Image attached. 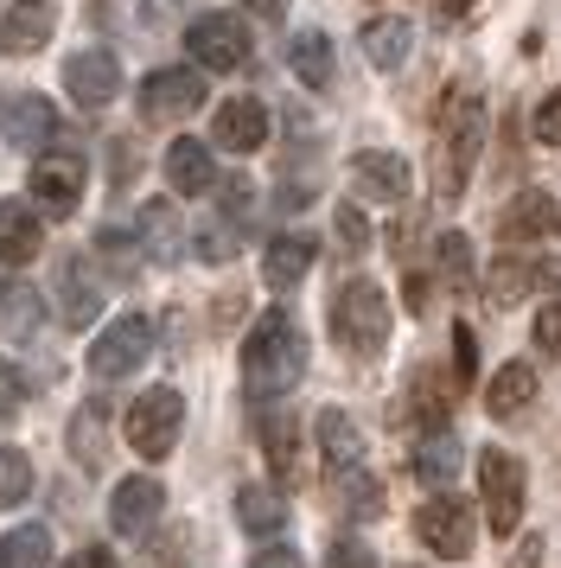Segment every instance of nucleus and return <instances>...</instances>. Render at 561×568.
I'll return each mask as SVG.
<instances>
[{"instance_id":"nucleus-28","label":"nucleus","mask_w":561,"mask_h":568,"mask_svg":"<svg viewBox=\"0 0 561 568\" xmlns=\"http://www.w3.org/2000/svg\"><path fill=\"white\" fill-rule=\"evenodd\" d=\"M71 460L90 466V473L109 460V409H102V403H90V409L71 415Z\"/></svg>"},{"instance_id":"nucleus-53","label":"nucleus","mask_w":561,"mask_h":568,"mask_svg":"<svg viewBox=\"0 0 561 568\" xmlns=\"http://www.w3.org/2000/svg\"><path fill=\"white\" fill-rule=\"evenodd\" d=\"M459 7H466V0H459Z\"/></svg>"},{"instance_id":"nucleus-43","label":"nucleus","mask_w":561,"mask_h":568,"mask_svg":"<svg viewBox=\"0 0 561 568\" xmlns=\"http://www.w3.org/2000/svg\"><path fill=\"white\" fill-rule=\"evenodd\" d=\"M536 352H561V301H542L536 313Z\"/></svg>"},{"instance_id":"nucleus-47","label":"nucleus","mask_w":561,"mask_h":568,"mask_svg":"<svg viewBox=\"0 0 561 568\" xmlns=\"http://www.w3.org/2000/svg\"><path fill=\"white\" fill-rule=\"evenodd\" d=\"M249 568H306V562L294 556V549H280V542H268V549H262V556H255Z\"/></svg>"},{"instance_id":"nucleus-11","label":"nucleus","mask_w":561,"mask_h":568,"mask_svg":"<svg viewBox=\"0 0 561 568\" xmlns=\"http://www.w3.org/2000/svg\"><path fill=\"white\" fill-rule=\"evenodd\" d=\"M549 282H555V262H542L536 250H504L498 268L484 275V294H491V307H517V301L542 294Z\"/></svg>"},{"instance_id":"nucleus-50","label":"nucleus","mask_w":561,"mask_h":568,"mask_svg":"<svg viewBox=\"0 0 561 568\" xmlns=\"http://www.w3.org/2000/svg\"><path fill=\"white\" fill-rule=\"evenodd\" d=\"M173 7H178V0H147V7H141V20L160 27V20H173Z\"/></svg>"},{"instance_id":"nucleus-51","label":"nucleus","mask_w":561,"mask_h":568,"mask_svg":"<svg viewBox=\"0 0 561 568\" xmlns=\"http://www.w3.org/2000/svg\"><path fill=\"white\" fill-rule=\"evenodd\" d=\"M243 7H249L255 20H280L287 13V0H243Z\"/></svg>"},{"instance_id":"nucleus-1","label":"nucleus","mask_w":561,"mask_h":568,"mask_svg":"<svg viewBox=\"0 0 561 568\" xmlns=\"http://www.w3.org/2000/svg\"><path fill=\"white\" fill-rule=\"evenodd\" d=\"M484 148V103L479 90L453 83L440 97V115H434V205H459V192L479 166Z\"/></svg>"},{"instance_id":"nucleus-9","label":"nucleus","mask_w":561,"mask_h":568,"mask_svg":"<svg viewBox=\"0 0 561 568\" xmlns=\"http://www.w3.org/2000/svg\"><path fill=\"white\" fill-rule=\"evenodd\" d=\"M147 352H153V326L141 313H122V320L90 345V371H96V377H128V371L147 364Z\"/></svg>"},{"instance_id":"nucleus-39","label":"nucleus","mask_w":561,"mask_h":568,"mask_svg":"<svg viewBox=\"0 0 561 568\" xmlns=\"http://www.w3.org/2000/svg\"><path fill=\"white\" fill-rule=\"evenodd\" d=\"M198 256H204V262H230V256H236V224H230V217H224V224H204V231H198Z\"/></svg>"},{"instance_id":"nucleus-27","label":"nucleus","mask_w":561,"mask_h":568,"mask_svg":"<svg viewBox=\"0 0 561 568\" xmlns=\"http://www.w3.org/2000/svg\"><path fill=\"white\" fill-rule=\"evenodd\" d=\"M51 134H58V115H51L45 97H13V109H7V141L13 148H45Z\"/></svg>"},{"instance_id":"nucleus-10","label":"nucleus","mask_w":561,"mask_h":568,"mask_svg":"<svg viewBox=\"0 0 561 568\" xmlns=\"http://www.w3.org/2000/svg\"><path fill=\"white\" fill-rule=\"evenodd\" d=\"M134 103H141V122H185L204 103V78L198 71H153Z\"/></svg>"},{"instance_id":"nucleus-6","label":"nucleus","mask_w":561,"mask_h":568,"mask_svg":"<svg viewBox=\"0 0 561 568\" xmlns=\"http://www.w3.org/2000/svg\"><path fill=\"white\" fill-rule=\"evenodd\" d=\"M415 537L428 542L434 556H447V562H466V556H472V542H479L472 505H466V498H453V491L428 498V505L415 511Z\"/></svg>"},{"instance_id":"nucleus-17","label":"nucleus","mask_w":561,"mask_h":568,"mask_svg":"<svg viewBox=\"0 0 561 568\" xmlns=\"http://www.w3.org/2000/svg\"><path fill=\"white\" fill-rule=\"evenodd\" d=\"M211 134H217V148H230V154H255L268 141V109H262V97H230L217 109Z\"/></svg>"},{"instance_id":"nucleus-38","label":"nucleus","mask_w":561,"mask_h":568,"mask_svg":"<svg viewBox=\"0 0 561 568\" xmlns=\"http://www.w3.org/2000/svg\"><path fill=\"white\" fill-rule=\"evenodd\" d=\"M472 377H479V338H472V326L459 320L453 326V384L472 389Z\"/></svg>"},{"instance_id":"nucleus-2","label":"nucleus","mask_w":561,"mask_h":568,"mask_svg":"<svg viewBox=\"0 0 561 568\" xmlns=\"http://www.w3.org/2000/svg\"><path fill=\"white\" fill-rule=\"evenodd\" d=\"M306 377V338L287 313H268L249 338H243V384L255 403H275Z\"/></svg>"},{"instance_id":"nucleus-48","label":"nucleus","mask_w":561,"mask_h":568,"mask_svg":"<svg viewBox=\"0 0 561 568\" xmlns=\"http://www.w3.org/2000/svg\"><path fill=\"white\" fill-rule=\"evenodd\" d=\"M504 568H542V537H523V542H517V556H510Z\"/></svg>"},{"instance_id":"nucleus-3","label":"nucleus","mask_w":561,"mask_h":568,"mask_svg":"<svg viewBox=\"0 0 561 568\" xmlns=\"http://www.w3.org/2000/svg\"><path fill=\"white\" fill-rule=\"evenodd\" d=\"M332 338L357 352V358H377L389 345V301H382L377 282H345L338 301H332Z\"/></svg>"},{"instance_id":"nucleus-8","label":"nucleus","mask_w":561,"mask_h":568,"mask_svg":"<svg viewBox=\"0 0 561 568\" xmlns=\"http://www.w3.org/2000/svg\"><path fill=\"white\" fill-rule=\"evenodd\" d=\"M83 180H90L83 154H39L26 185H32V199H39V211H45V217H71L76 199H83Z\"/></svg>"},{"instance_id":"nucleus-44","label":"nucleus","mask_w":561,"mask_h":568,"mask_svg":"<svg viewBox=\"0 0 561 568\" xmlns=\"http://www.w3.org/2000/svg\"><path fill=\"white\" fill-rule=\"evenodd\" d=\"M20 403H26V384H20V371L0 358V422H13L20 415Z\"/></svg>"},{"instance_id":"nucleus-34","label":"nucleus","mask_w":561,"mask_h":568,"mask_svg":"<svg viewBox=\"0 0 561 568\" xmlns=\"http://www.w3.org/2000/svg\"><path fill=\"white\" fill-rule=\"evenodd\" d=\"M408 403H415V422H421L428 435H440V428H447V409H453V403H447V384H440L434 371H415V384H408Z\"/></svg>"},{"instance_id":"nucleus-35","label":"nucleus","mask_w":561,"mask_h":568,"mask_svg":"<svg viewBox=\"0 0 561 568\" xmlns=\"http://www.w3.org/2000/svg\"><path fill=\"white\" fill-rule=\"evenodd\" d=\"M434 262H440V282L453 287V294L472 287V243H466V236H440V243H434Z\"/></svg>"},{"instance_id":"nucleus-26","label":"nucleus","mask_w":561,"mask_h":568,"mask_svg":"<svg viewBox=\"0 0 561 568\" xmlns=\"http://www.w3.org/2000/svg\"><path fill=\"white\" fill-rule=\"evenodd\" d=\"M236 524H243L249 537H280V530H287V505H280V491L243 486L236 491Z\"/></svg>"},{"instance_id":"nucleus-31","label":"nucleus","mask_w":561,"mask_h":568,"mask_svg":"<svg viewBox=\"0 0 561 568\" xmlns=\"http://www.w3.org/2000/svg\"><path fill=\"white\" fill-rule=\"evenodd\" d=\"M332 498H338V511L345 517H382V486L364 473V466L332 473Z\"/></svg>"},{"instance_id":"nucleus-32","label":"nucleus","mask_w":561,"mask_h":568,"mask_svg":"<svg viewBox=\"0 0 561 568\" xmlns=\"http://www.w3.org/2000/svg\"><path fill=\"white\" fill-rule=\"evenodd\" d=\"M0 568H51V530L45 524H20L0 537Z\"/></svg>"},{"instance_id":"nucleus-30","label":"nucleus","mask_w":561,"mask_h":568,"mask_svg":"<svg viewBox=\"0 0 561 568\" xmlns=\"http://www.w3.org/2000/svg\"><path fill=\"white\" fill-rule=\"evenodd\" d=\"M319 447H326V466H332V473L364 466V435L351 428V415H345V409H326V415H319Z\"/></svg>"},{"instance_id":"nucleus-40","label":"nucleus","mask_w":561,"mask_h":568,"mask_svg":"<svg viewBox=\"0 0 561 568\" xmlns=\"http://www.w3.org/2000/svg\"><path fill=\"white\" fill-rule=\"evenodd\" d=\"M96 256L109 262V268H115L122 282H128V275H134V243H128L122 231H102V236H96Z\"/></svg>"},{"instance_id":"nucleus-25","label":"nucleus","mask_w":561,"mask_h":568,"mask_svg":"<svg viewBox=\"0 0 561 568\" xmlns=\"http://www.w3.org/2000/svg\"><path fill=\"white\" fill-rule=\"evenodd\" d=\"M536 403V371L530 364H517L510 358L498 377H491V389H484V409L498 415V422H510V415H523Z\"/></svg>"},{"instance_id":"nucleus-41","label":"nucleus","mask_w":561,"mask_h":568,"mask_svg":"<svg viewBox=\"0 0 561 568\" xmlns=\"http://www.w3.org/2000/svg\"><path fill=\"white\" fill-rule=\"evenodd\" d=\"M326 568H377V549H370V542H357V537H338L326 549Z\"/></svg>"},{"instance_id":"nucleus-5","label":"nucleus","mask_w":561,"mask_h":568,"mask_svg":"<svg viewBox=\"0 0 561 568\" xmlns=\"http://www.w3.org/2000/svg\"><path fill=\"white\" fill-rule=\"evenodd\" d=\"M178 428H185V396L178 389H141L134 403H128V440H134V454L141 460H166L178 447Z\"/></svg>"},{"instance_id":"nucleus-46","label":"nucleus","mask_w":561,"mask_h":568,"mask_svg":"<svg viewBox=\"0 0 561 568\" xmlns=\"http://www.w3.org/2000/svg\"><path fill=\"white\" fill-rule=\"evenodd\" d=\"M64 568H115V556H109L102 542H83L76 556H64Z\"/></svg>"},{"instance_id":"nucleus-33","label":"nucleus","mask_w":561,"mask_h":568,"mask_svg":"<svg viewBox=\"0 0 561 568\" xmlns=\"http://www.w3.org/2000/svg\"><path fill=\"white\" fill-rule=\"evenodd\" d=\"M459 466H466V454H459L453 435H428L415 447V479H428V486H447Z\"/></svg>"},{"instance_id":"nucleus-19","label":"nucleus","mask_w":561,"mask_h":568,"mask_svg":"<svg viewBox=\"0 0 561 568\" xmlns=\"http://www.w3.org/2000/svg\"><path fill=\"white\" fill-rule=\"evenodd\" d=\"M45 250V231H39V211L26 205V199H0V262L7 268H20Z\"/></svg>"},{"instance_id":"nucleus-52","label":"nucleus","mask_w":561,"mask_h":568,"mask_svg":"<svg viewBox=\"0 0 561 568\" xmlns=\"http://www.w3.org/2000/svg\"><path fill=\"white\" fill-rule=\"evenodd\" d=\"M402 568H415V562H402Z\"/></svg>"},{"instance_id":"nucleus-45","label":"nucleus","mask_w":561,"mask_h":568,"mask_svg":"<svg viewBox=\"0 0 561 568\" xmlns=\"http://www.w3.org/2000/svg\"><path fill=\"white\" fill-rule=\"evenodd\" d=\"M536 134H542V148H561V97L536 109Z\"/></svg>"},{"instance_id":"nucleus-12","label":"nucleus","mask_w":561,"mask_h":568,"mask_svg":"<svg viewBox=\"0 0 561 568\" xmlns=\"http://www.w3.org/2000/svg\"><path fill=\"white\" fill-rule=\"evenodd\" d=\"M64 90L76 97V109H109L122 97V64H115V52H102V45L76 52L64 64Z\"/></svg>"},{"instance_id":"nucleus-37","label":"nucleus","mask_w":561,"mask_h":568,"mask_svg":"<svg viewBox=\"0 0 561 568\" xmlns=\"http://www.w3.org/2000/svg\"><path fill=\"white\" fill-rule=\"evenodd\" d=\"M32 313H39V294H32V287H7V294H0V326H7V333H26V326H32Z\"/></svg>"},{"instance_id":"nucleus-13","label":"nucleus","mask_w":561,"mask_h":568,"mask_svg":"<svg viewBox=\"0 0 561 568\" xmlns=\"http://www.w3.org/2000/svg\"><path fill=\"white\" fill-rule=\"evenodd\" d=\"M561 231V205L549 192H517L504 211H498V236H504L510 250H523V243H542V236Z\"/></svg>"},{"instance_id":"nucleus-49","label":"nucleus","mask_w":561,"mask_h":568,"mask_svg":"<svg viewBox=\"0 0 561 568\" xmlns=\"http://www.w3.org/2000/svg\"><path fill=\"white\" fill-rule=\"evenodd\" d=\"M109 148H115V185H128V173H134V141H109Z\"/></svg>"},{"instance_id":"nucleus-42","label":"nucleus","mask_w":561,"mask_h":568,"mask_svg":"<svg viewBox=\"0 0 561 568\" xmlns=\"http://www.w3.org/2000/svg\"><path fill=\"white\" fill-rule=\"evenodd\" d=\"M338 243L345 250H370V217L357 205H338Z\"/></svg>"},{"instance_id":"nucleus-24","label":"nucleus","mask_w":561,"mask_h":568,"mask_svg":"<svg viewBox=\"0 0 561 568\" xmlns=\"http://www.w3.org/2000/svg\"><path fill=\"white\" fill-rule=\"evenodd\" d=\"M287 64H294V78H300L306 90H332V78H338V58H332V39H326V32H294Z\"/></svg>"},{"instance_id":"nucleus-22","label":"nucleus","mask_w":561,"mask_h":568,"mask_svg":"<svg viewBox=\"0 0 561 568\" xmlns=\"http://www.w3.org/2000/svg\"><path fill=\"white\" fill-rule=\"evenodd\" d=\"M211 180H217V166H211V148L204 141H173L166 148V185H173L178 199L211 192Z\"/></svg>"},{"instance_id":"nucleus-20","label":"nucleus","mask_w":561,"mask_h":568,"mask_svg":"<svg viewBox=\"0 0 561 568\" xmlns=\"http://www.w3.org/2000/svg\"><path fill=\"white\" fill-rule=\"evenodd\" d=\"M364 58L377 64V71H402L408 64V45H415V27H408L402 13H377V20H364Z\"/></svg>"},{"instance_id":"nucleus-16","label":"nucleus","mask_w":561,"mask_h":568,"mask_svg":"<svg viewBox=\"0 0 561 568\" xmlns=\"http://www.w3.org/2000/svg\"><path fill=\"white\" fill-rule=\"evenodd\" d=\"M51 27H58V7H51V0H13L7 20H0V52L32 58L51 39Z\"/></svg>"},{"instance_id":"nucleus-36","label":"nucleus","mask_w":561,"mask_h":568,"mask_svg":"<svg viewBox=\"0 0 561 568\" xmlns=\"http://www.w3.org/2000/svg\"><path fill=\"white\" fill-rule=\"evenodd\" d=\"M26 491H32V460H26L20 447H0V511L20 505Z\"/></svg>"},{"instance_id":"nucleus-15","label":"nucleus","mask_w":561,"mask_h":568,"mask_svg":"<svg viewBox=\"0 0 561 568\" xmlns=\"http://www.w3.org/2000/svg\"><path fill=\"white\" fill-rule=\"evenodd\" d=\"M351 180L364 199H382V205H402L408 199V160L402 154H389V148H364V154L351 160Z\"/></svg>"},{"instance_id":"nucleus-29","label":"nucleus","mask_w":561,"mask_h":568,"mask_svg":"<svg viewBox=\"0 0 561 568\" xmlns=\"http://www.w3.org/2000/svg\"><path fill=\"white\" fill-rule=\"evenodd\" d=\"M262 447H268L275 479L294 486V479H300V428H294V415H268V422H262Z\"/></svg>"},{"instance_id":"nucleus-21","label":"nucleus","mask_w":561,"mask_h":568,"mask_svg":"<svg viewBox=\"0 0 561 568\" xmlns=\"http://www.w3.org/2000/svg\"><path fill=\"white\" fill-rule=\"evenodd\" d=\"M306 268H313V236H275V243L262 250V282L275 287V294L300 287Z\"/></svg>"},{"instance_id":"nucleus-14","label":"nucleus","mask_w":561,"mask_h":568,"mask_svg":"<svg viewBox=\"0 0 561 568\" xmlns=\"http://www.w3.org/2000/svg\"><path fill=\"white\" fill-rule=\"evenodd\" d=\"M160 511H166V491H160V479H122L115 486V498H109V524H115V537H147L153 524H160Z\"/></svg>"},{"instance_id":"nucleus-4","label":"nucleus","mask_w":561,"mask_h":568,"mask_svg":"<svg viewBox=\"0 0 561 568\" xmlns=\"http://www.w3.org/2000/svg\"><path fill=\"white\" fill-rule=\"evenodd\" d=\"M523 491H530L523 460H517V454H504V447H484V454H479V505H484V524H491L498 537H517Z\"/></svg>"},{"instance_id":"nucleus-18","label":"nucleus","mask_w":561,"mask_h":568,"mask_svg":"<svg viewBox=\"0 0 561 568\" xmlns=\"http://www.w3.org/2000/svg\"><path fill=\"white\" fill-rule=\"evenodd\" d=\"M96 313H102V287H96V275H90V262L71 256L58 268V320H64L71 333H83Z\"/></svg>"},{"instance_id":"nucleus-23","label":"nucleus","mask_w":561,"mask_h":568,"mask_svg":"<svg viewBox=\"0 0 561 568\" xmlns=\"http://www.w3.org/2000/svg\"><path fill=\"white\" fill-rule=\"evenodd\" d=\"M141 250H147V256L160 262V268L185 256V224H178V211L166 205V199L141 205Z\"/></svg>"},{"instance_id":"nucleus-7","label":"nucleus","mask_w":561,"mask_h":568,"mask_svg":"<svg viewBox=\"0 0 561 568\" xmlns=\"http://www.w3.org/2000/svg\"><path fill=\"white\" fill-rule=\"evenodd\" d=\"M185 45H192V58H198L204 71H243L249 64V27H243V13H198L185 27Z\"/></svg>"}]
</instances>
